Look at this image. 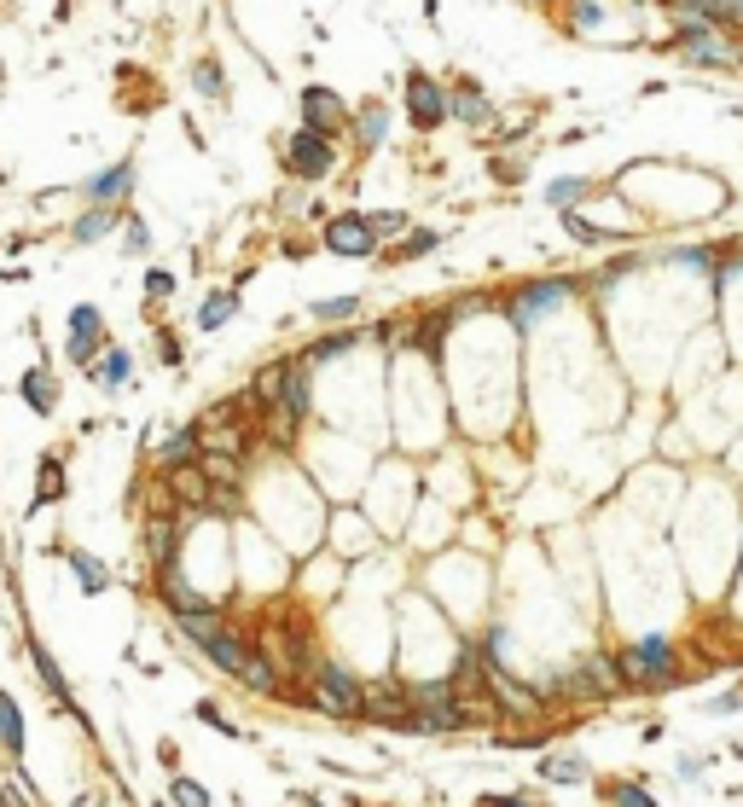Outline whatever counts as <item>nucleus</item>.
Returning <instances> with one entry per match:
<instances>
[{"instance_id": "nucleus-1", "label": "nucleus", "mask_w": 743, "mask_h": 807, "mask_svg": "<svg viewBox=\"0 0 743 807\" xmlns=\"http://www.w3.org/2000/svg\"><path fill=\"white\" fill-rule=\"evenodd\" d=\"M338 140L331 134H314V129H297L279 140V169H285V181H297V186H325L331 174H338Z\"/></svg>"}, {"instance_id": "nucleus-2", "label": "nucleus", "mask_w": 743, "mask_h": 807, "mask_svg": "<svg viewBox=\"0 0 743 807\" xmlns=\"http://www.w3.org/2000/svg\"><path fill=\"white\" fill-rule=\"evenodd\" d=\"M309 709H320V715H331V720H361L367 686H361V679H354L343 663H325V657H320V668L309 674Z\"/></svg>"}, {"instance_id": "nucleus-3", "label": "nucleus", "mask_w": 743, "mask_h": 807, "mask_svg": "<svg viewBox=\"0 0 743 807\" xmlns=\"http://www.w3.org/2000/svg\"><path fill=\"white\" fill-rule=\"evenodd\" d=\"M616 663H622V679H627L633 692H669L674 679H680V657H674V639H662V634H651V639L627 645Z\"/></svg>"}, {"instance_id": "nucleus-4", "label": "nucleus", "mask_w": 743, "mask_h": 807, "mask_svg": "<svg viewBox=\"0 0 743 807\" xmlns=\"http://www.w3.org/2000/svg\"><path fill=\"white\" fill-rule=\"evenodd\" d=\"M575 291H581V280H570V273H552V280H529V285H518V291L500 302V309H505V325H511V332H529V325L541 320V314H558Z\"/></svg>"}, {"instance_id": "nucleus-5", "label": "nucleus", "mask_w": 743, "mask_h": 807, "mask_svg": "<svg viewBox=\"0 0 743 807\" xmlns=\"http://www.w3.org/2000/svg\"><path fill=\"white\" fill-rule=\"evenodd\" d=\"M674 53H680L685 64H697V70H737V64H743L737 47H732V36L714 30V23H703V18H680Z\"/></svg>"}, {"instance_id": "nucleus-6", "label": "nucleus", "mask_w": 743, "mask_h": 807, "mask_svg": "<svg viewBox=\"0 0 743 807\" xmlns=\"http://www.w3.org/2000/svg\"><path fill=\"white\" fill-rule=\"evenodd\" d=\"M106 343H111L106 309H99V302H76V309L64 314V361L76 372H88L99 355H106Z\"/></svg>"}, {"instance_id": "nucleus-7", "label": "nucleus", "mask_w": 743, "mask_h": 807, "mask_svg": "<svg viewBox=\"0 0 743 807\" xmlns=\"http://www.w3.org/2000/svg\"><path fill=\"white\" fill-rule=\"evenodd\" d=\"M401 111L406 122H413L419 134H435V129H448V82H435L430 70H406L401 75Z\"/></svg>"}, {"instance_id": "nucleus-8", "label": "nucleus", "mask_w": 743, "mask_h": 807, "mask_svg": "<svg viewBox=\"0 0 743 807\" xmlns=\"http://www.w3.org/2000/svg\"><path fill=\"white\" fill-rule=\"evenodd\" d=\"M413 709L424 720V733H465L476 720L465 709V692L453 686V679H430V686H413Z\"/></svg>"}, {"instance_id": "nucleus-9", "label": "nucleus", "mask_w": 743, "mask_h": 807, "mask_svg": "<svg viewBox=\"0 0 743 807\" xmlns=\"http://www.w3.org/2000/svg\"><path fill=\"white\" fill-rule=\"evenodd\" d=\"M320 244L331 250V256H343V262H372L378 250H383L378 233H372V215H367V210H338V215H325Z\"/></svg>"}, {"instance_id": "nucleus-10", "label": "nucleus", "mask_w": 743, "mask_h": 807, "mask_svg": "<svg viewBox=\"0 0 743 807\" xmlns=\"http://www.w3.org/2000/svg\"><path fill=\"white\" fill-rule=\"evenodd\" d=\"M297 117H302V129H314V134H331V140H349V122H354V105L338 93V88H325V82H309L297 93Z\"/></svg>"}, {"instance_id": "nucleus-11", "label": "nucleus", "mask_w": 743, "mask_h": 807, "mask_svg": "<svg viewBox=\"0 0 743 807\" xmlns=\"http://www.w3.org/2000/svg\"><path fill=\"white\" fill-rule=\"evenodd\" d=\"M134 192H140V158H134V151H122L117 163L93 169L88 181L76 186V198H82V204H117V210L134 204Z\"/></svg>"}, {"instance_id": "nucleus-12", "label": "nucleus", "mask_w": 743, "mask_h": 807, "mask_svg": "<svg viewBox=\"0 0 743 807\" xmlns=\"http://www.w3.org/2000/svg\"><path fill=\"white\" fill-rule=\"evenodd\" d=\"M494 99L482 93L476 75H453L448 82V122H459V129H471V134H489L494 129Z\"/></svg>"}, {"instance_id": "nucleus-13", "label": "nucleus", "mask_w": 743, "mask_h": 807, "mask_svg": "<svg viewBox=\"0 0 743 807\" xmlns=\"http://www.w3.org/2000/svg\"><path fill=\"white\" fill-rule=\"evenodd\" d=\"M151 587H158V598H163L169 616H203V611H215V604L192 587V575H187L181 558H174V564H151Z\"/></svg>"}, {"instance_id": "nucleus-14", "label": "nucleus", "mask_w": 743, "mask_h": 807, "mask_svg": "<svg viewBox=\"0 0 743 807\" xmlns=\"http://www.w3.org/2000/svg\"><path fill=\"white\" fill-rule=\"evenodd\" d=\"M552 686H558L563 697L593 703V697H604V692H622L627 679H622V663H616V657H586V663H581V674H570V679H552Z\"/></svg>"}, {"instance_id": "nucleus-15", "label": "nucleus", "mask_w": 743, "mask_h": 807, "mask_svg": "<svg viewBox=\"0 0 743 807\" xmlns=\"http://www.w3.org/2000/svg\"><path fill=\"white\" fill-rule=\"evenodd\" d=\"M122 215H128V210H117V204H82V210L70 215V226H64V244H70V250L106 244V239H117Z\"/></svg>"}, {"instance_id": "nucleus-16", "label": "nucleus", "mask_w": 743, "mask_h": 807, "mask_svg": "<svg viewBox=\"0 0 743 807\" xmlns=\"http://www.w3.org/2000/svg\"><path fill=\"white\" fill-rule=\"evenodd\" d=\"M390 129H395V111L383 105V99H361L354 105V122H349V140H354V151H383L390 145Z\"/></svg>"}, {"instance_id": "nucleus-17", "label": "nucleus", "mask_w": 743, "mask_h": 807, "mask_svg": "<svg viewBox=\"0 0 743 807\" xmlns=\"http://www.w3.org/2000/svg\"><path fill=\"white\" fill-rule=\"evenodd\" d=\"M23 657H30V668L41 674V686H47V697H53L64 715H82V709H76V697H70V679H64L59 657H53V650H47L36 634H23Z\"/></svg>"}, {"instance_id": "nucleus-18", "label": "nucleus", "mask_w": 743, "mask_h": 807, "mask_svg": "<svg viewBox=\"0 0 743 807\" xmlns=\"http://www.w3.org/2000/svg\"><path fill=\"white\" fill-rule=\"evenodd\" d=\"M70 500V476H64V453L47 447L36 460V494H30V512H47V506H64Z\"/></svg>"}, {"instance_id": "nucleus-19", "label": "nucleus", "mask_w": 743, "mask_h": 807, "mask_svg": "<svg viewBox=\"0 0 743 807\" xmlns=\"http://www.w3.org/2000/svg\"><path fill=\"white\" fill-rule=\"evenodd\" d=\"M88 384H93L99 395H122L128 384H134V355H128L122 343H106V355L88 366Z\"/></svg>"}, {"instance_id": "nucleus-20", "label": "nucleus", "mask_w": 743, "mask_h": 807, "mask_svg": "<svg viewBox=\"0 0 743 807\" xmlns=\"http://www.w3.org/2000/svg\"><path fill=\"white\" fill-rule=\"evenodd\" d=\"M18 401H23V407H30L36 418H53V413H59V377H53V366L36 361L30 372H23V377H18Z\"/></svg>"}, {"instance_id": "nucleus-21", "label": "nucleus", "mask_w": 743, "mask_h": 807, "mask_svg": "<svg viewBox=\"0 0 743 807\" xmlns=\"http://www.w3.org/2000/svg\"><path fill=\"white\" fill-rule=\"evenodd\" d=\"M64 564H70V575H76V587H82V598H99V593H111V587H117L111 564H106V558H93L88 546H70V552H64Z\"/></svg>"}, {"instance_id": "nucleus-22", "label": "nucleus", "mask_w": 743, "mask_h": 807, "mask_svg": "<svg viewBox=\"0 0 743 807\" xmlns=\"http://www.w3.org/2000/svg\"><path fill=\"white\" fill-rule=\"evenodd\" d=\"M203 460V431L198 424H181L158 442V471H181V465H198Z\"/></svg>"}, {"instance_id": "nucleus-23", "label": "nucleus", "mask_w": 743, "mask_h": 807, "mask_svg": "<svg viewBox=\"0 0 743 807\" xmlns=\"http://www.w3.org/2000/svg\"><path fill=\"white\" fill-rule=\"evenodd\" d=\"M187 75H192V93L203 99V105H227V99H233V88H227V70H221L215 53H198Z\"/></svg>"}, {"instance_id": "nucleus-24", "label": "nucleus", "mask_w": 743, "mask_h": 807, "mask_svg": "<svg viewBox=\"0 0 743 807\" xmlns=\"http://www.w3.org/2000/svg\"><path fill=\"white\" fill-rule=\"evenodd\" d=\"M23 749H30V726H23V709L12 692H0V755L7 761H23Z\"/></svg>"}, {"instance_id": "nucleus-25", "label": "nucleus", "mask_w": 743, "mask_h": 807, "mask_svg": "<svg viewBox=\"0 0 743 807\" xmlns=\"http://www.w3.org/2000/svg\"><path fill=\"white\" fill-rule=\"evenodd\" d=\"M244 309V296H239V285H215L210 296L198 302V332H221L227 320H233Z\"/></svg>"}, {"instance_id": "nucleus-26", "label": "nucleus", "mask_w": 743, "mask_h": 807, "mask_svg": "<svg viewBox=\"0 0 743 807\" xmlns=\"http://www.w3.org/2000/svg\"><path fill=\"white\" fill-rule=\"evenodd\" d=\"M435 250H442V233H435V226H406L401 244L378 250V256L383 262H419V256H435Z\"/></svg>"}, {"instance_id": "nucleus-27", "label": "nucleus", "mask_w": 743, "mask_h": 807, "mask_svg": "<svg viewBox=\"0 0 743 807\" xmlns=\"http://www.w3.org/2000/svg\"><path fill=\"white\" fill-rule=\"evenodd\" d=\"M546 204L563 215V210H581L586 204V198H593V181H586V174H552V181H546Z\"/></svg>"}, {"instance_id": "nucleus-28", "label": "nucleus", "mask_w": 743, "mask_h": 807, "mask_svg": "<svg viewBox=\"0 0 743 807\" xmlns=\"http://www.w3.org/2000/svg\"><path fill=\"white\" fill-rule=\"evenodd\" d=\"M563 233H570L575 244H586V250H599V244H622V233H610V226H599L586 210H563Z\"/></svg>"}, {"instance_id": "nucleus-29", "label": "nucleus", "mask_w": 743, "mask_h": 807, "mask_svg": "<svg viewBox=\"0 0 743 807\" xmlns=\"http://www.w3.org/2000/svg\"><path fill=\"white\" fill-rule=\"evenodd\" d=\"M349 349H361V325H349V332H331V337H314L309 349H302V361H309V366H325V361L349 355Z\"/></svg>"}, {"instance_id": "nucleus-30", "label": "nucleus", "mask_w": 743, "mask_h": 807, "mask_svg": "<svg viewBox=\"0 0 743 807\" xmlns=\"http://www.w3.org/2000/svg\"><path fill=\"white\" fill-rule=\"evenodd\" d=\"M361 309H367V296H314L309 302V314L320 325H349V320H361Z\"/></svg>"}, {"instance_id": "nucleus-31", "label": "nucleus", "mask_w": 743, "mask_h": 807, "mask_svg": "<svg viewBox=\"0 0 743 807\" xmlns=\"http://www.w3.org/2000/svg\"><path fill=\"white\" fill-rule=\"evenodd\" d=\"M674 268H691V273H703V280H714V268H721V250L714 244H674V250H662Z\"/></svg>"}, {"instance_id": "nucleus-32", "label": "nucleus", "mask_w": 743, "mask_h": 807, "mask_svg": "<svg viewBox=\"0 0 743 807\" xmlns=\"http://www.w3.org/2000/svg\"><path fill=\"white\" fill-rule=\"evenodd\" d=\"M117 244H122V256H151V244H158L151 239V221L140 210H128L122 226H117Z\"/></svg>"}, {"instance_id": "nucleus-33", "label": "nucleus", "mask_w": 743, "mask_h": 807, "mask_svg": "<svg viewBox=\"0 0 743 807\" xmlns=\"http://www.w3.org/2000/svg\"><path fill=\"white\" fill-rule=\"evenodd\" d=\"M604 23H610L604 0H570V30L575 36H604Z\"/></svg>"}, {"instance_id": "nucleus-34", "label": "nucleus", "mask_w": 743, "mask_h": 807, "mask_svg": "<svg viewBox=\"0 0 743 807\" xmlns=\"http://www.w3.org/2000/svg\"><path fill=\"white\" fill-rule=\"evenodd\" d=\"M140 291H145V302L158 309V302H169L174 291H181V280H174L169 268H145V280H140Z\"/></svg>"}, {"instance_id": "nucleus-35", "label": "nucleus", "mask_w": 743, "mask_h": 807, "mask_svg": "<svg viewBox=\"0 0 743 807\" xmlns=\"http://www.w3.org/2000/svg\"><path fill=\"white\" fill-rule=\"evenodd\" d=\"M169 796H174V807H210V790H203L198 778H187V773H174Z\"/></svg>"}, {"instance_id": "nucleus-36", "label": "nucleus", "mask_w": 743, "mask_h": 807, "mask_svg": "<svg viewBox=\"0 0 743 807\" xmlns=\"http://www.w3.org/2000/svg\"><path fill=\"white\" fill-rule=\"evenodd\" d=\"M604 796H610V807H656V796L645 785H633V778H627V785H610Z\"/></svg>"}, {"instance_id": "nucleus-37", "label": "nucleus", "mask_w": 743, "mask_h": 807, "mask_svg": "<svg viewBox=\"0 0 743 807\" xmlns=\"http://www.w3.org/2000/svg\"><path fill=\"white\" fill-rule=\"evenodd\" d=\"M406 226H413V221H406V210H372V233H378V244H383V239H401Z\"/></svg>"}, {"instance_id": "nucleus-38", "label": "nucleus", "mask_w": 743, "mask_h": 807, "mask_svg": "<svg viewBox=\"0 0 743 807\" xmlns=\"http://www.w3.org/2000/svg\"><path fill=\"white\" fill-rule=\"evenodd\" d=\"M541 773L558 778V785H575V778H586V761H575V755H563V761H558V755H552V761H541Z\"/></svg>"}, {"instance_id": "nucleus-39", "label": "nucleus", "mask_w": 743, "mask_h": 807, "mask_svg": "<svg viewBox=\"0 0 743 807\" xmlns=\"http://www.w3.org/2000/svg\"><path fill=\"white\" fill-rule=\"evenodd\" d=\"M158 361H163V366H181V361H187V343L174 337L169 325H163V332H158Z\"/></svg>"}, {"instance_id": "nucleus-40", "label": "nucleus", "mask_w": 743, "mask_h": 807, "mask_svg": "<svg viewBox=\"0 0 743 807\" xmlns=\"http://www.w3.org/2000/svg\"><path fill=\"white\" fill-rule=\"evenodd\" d=\"M198 720H203V726H215V733H221V738H239V726H233V720H227V715L215 709V703H198Z\"/></svg>"}, {"instance_id": "nucleus-41", "label": "nucleus", "mask_w": 743, "mask_h": 807, "mask_svg": "<svg viewBox=\"0 0 743 807\" xmlns=\"http://www.w3.org/2000/svg\"><path fill=\"white\" fill-rule=\"evenodd\" d=\"M489 174H494L500 186H518V181H523V163H518V158H494V163H489Z\"/></svg>"}, {"instance_id": "nucleus-42", "label": "nucleus", "mask_w": 743, "mask_h": 807, "mask_svg": "<svg viewBox=\"0 0 743 807\" xmlns=\"http://www.w3.org/2000/svg\"><path fill=\"white\" fill-rule=\"evenodd\" d=\"M482 807H541V801H523V796H482Z\"/></svg>"}, {"instance_id": "nucleus-43", "label": "nucleus", "mask_w": 743, "mask_h": 807, "mask_svg": "<svg viewBox=\"0 0 743 807\" xmlns=\"http://www.w3.org/2000/svg\"><path fill=\"white\" fill-rule=\"evenodd\" d=\"M70 12H76V0H53V18H59V23H64Z\"/></svg>"}, {"instance_id": "nucleus-44", "label": "nucleus", "mask_w": 743, "mask_h": 807, "mask_svg": "<svg viewBox=\"0 0 743 807\" xmlns=\"http://www.w3.org/2000/svg\"><path fill=\"white\" fill-rule=\"evenodd\" d=\"M302 807H325V801H314V796H302Z\"/></svg>"}, {"instance_id": "nucleus-45", "label": "nucleus", "mask_w": 743, "mask_h": 807, "mask_svg": "<svg viewBox=\"0 0 743 807\" xmlns=\"http://www.w3.org/2000/svg\"><path fill=\"white\" fill-rule=\"evenodd\" d=\"M737 262H743V244H737Z\"/></svg>"}, {"instance_id": "nucleus-46", "label": "nucleus", "mask_w": 743, "mask_h": 807, "mask_svg": "<svg viewBox=\"0 0 743 807\" xmlns=\"http://www.w3.org/2000/svg\"><path fill=\"white\" fill-rule=\"evenodd\" d=\"M534 7H546V0H534Z\"/></svg>"}, {"instance_id": "nucleus-47", "label": "nucleus", "mask_w": 743, "mask_h": 807, "mask_svg": "<svg viewBox=\"0 0 743 807\" xmlns=\"http://www.w3.org/2000/svg\"><path fill=\"white\" fill-rule=\"evenodd\" d=\"M0 250H7V239H0Z\"/></svg>"}, {"instance_id": "nucleus-48", "label": "nucleus", "mask_w": 743, "mask_h": 807, "mask_svg": "<svg viewBox=\"0 0 743 807\" xmlns=\"http://www.w3.org/2000/svg\"><path fill=\"white\" fill-rule=\"evenodd\" d=\"M0 541H7V535H0Z\"/></svg>"}]
</instances>
